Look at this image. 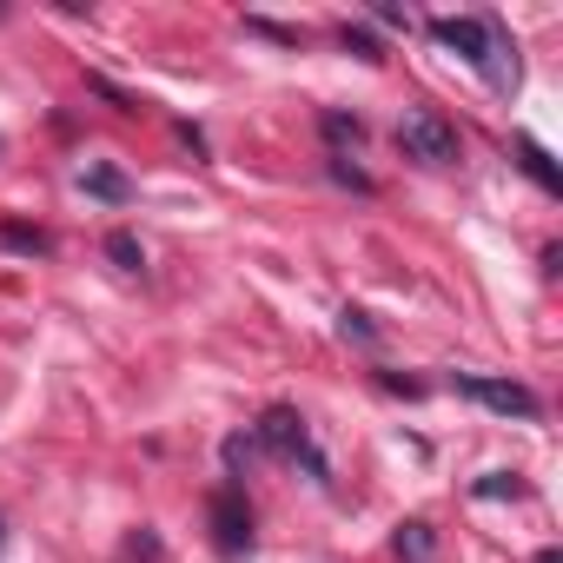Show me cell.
<instances>
[{"label":"cell","instance_id":"1","mask_svg":"<svg viewBox=\"0 0 563 563\" xmlns=\"http://www.w3.org/2000/svg\"><path fill=\"white\" fill-rule=\"evenodd\" d=\"M424 34H431L438 47H451L464 67H477L490 93H510V87H517V60H510V47L497 41L490 21H477V14H438Z\"/></svg>","mask_w":563,"mask_h":563},{"label":"cell","instance_id":"2","mask_svg":"<svg viewBox=\"0 0 563 563\" xmlns=\"http://www.w3.org/2000/svg\"><path fill=\"white\" fill-rule=\"evenodd\" d=\"M252 444H258V451H272L278 464L306 471L312 484H332V464H325V451L312 444V431H306V418H299L292 405H265V411H258V431H252Z\"/></svg>","mask_w":563,"mask_h":563},{"label":"cell","instance_id":"3","mask_svg":"<svg viewBox=\"0 0 563 563\" xmlns=\"http://www.w3.org/2000/svg\"><path fill=\"white\" fill-rule=\"evenodd\" d=\"M398 153L418 159V166H457V159H464V140H457V126H451L444 113L411 107V113L398 120Z\"/></svg>","mask_w":563,"mask_h":563},{"label":"cell","instance_id":"4","mask_svg":"<svg viewBox=\"0 0 563 563\" xmlns=\"http://www.w3.org/2000/svg\"><path fill=\"white\" fill-rule=\"evenodd\" d=\"M451 391H464V398H477L484 411H497V418H543V405H537V391L530 385H517V378H477V372H451Z\"/></svg>","mask_w":563,"mask_h":563},{"label":"cell","instance_id":"5","mask_svg":"<svg viewBox=\"0 0 563 563\" xmlns=\"http://www.w3.org/2000/svg\"><path fill=\"white\" fill-rule=\"evenodd\" d=\"M206 510H212V543H219V556H225V563L252 556V504H245V490H239V484H219Z\"/></svg>","mask_w":563,"mask_h":563},{"label":"cell","instance_id":"6","mask_svg":"<svg viewBox=\"0 0 563 563\" xmlns=\"http://www.w3.org/2000/svg\"><path fill=\"white\" fill-rule=\"evenodd\" d=\"M80 192L87 199H100V206H133V179L120 173V166H107V159H93V166H80Z\"/></svg>","mask_w":563,"mask_h":563},{"label":"cell","instance_id":"7","mask_svg":"<svg viewBox=\"0 0 563 563\" xmlns=\"http://www.w3.org/2000/svg\"><path fill=\"white\" fill-rule=\"evenodd\" d=\"M510 153H517V166H523V173H530L543 192H563V173H556V159H550V153H543L530 133H517V140H510Z\"/></svg>","mask_w":563,"mask_h":563},{"label":"cell","instance_id":"8","mask_svg":"<svg viewBox=\"0 0 563 563\" xmlns=\"http://www.w3.org/2000/svg\"><path fill=\"white\" fill-rule=\"evenodd\" d=\"M319 133L332 140V153H358V146H365V120L345 113V107H325V113H319Z\"/></svg>","mask_w":563,"mask_h":563},{"label":"cell","instance_id":"9","mask_svg":"<svg viewBox=\"0 0 563 563\" xmlns=\"http://www.w3.org/2000/svg\"><path fill=\"white\" fill-rule=\"evenodd\" d=\"M391 550H398L405 563H438V530H431L424 517H411V523H398V537H391Z\"/></svg>","mask_w":563,"mask_h":563},{"label":"cell","instance_id":"10","mask_svg":"<svg viewBox=\"0 0 563 563\" xmlns=\"http://www.w3.org/2000/svg\"><path fill=\"white\" fill-rule=\"evenodd\" d=\"M0 245H8V252H21V258H47V252H54V232H41V225H21V219H0Z\"/></svg>","mask_w":563,"mask_h":563},{"label":"cell","instance_id":"11","mask_svg":"<svg viewBox=\"0 0 563 563\" xmlns=\"http://www.w3.org/2000/svg\"><path fill=\"white\" fill-rule=\"evenodd\" d=\"M471 497H484V504H504V497H530V484H523L517 471H484V477L471 484Z\"/></svg>","mask_w":563,"mask_h":563},{"label":"cell","instance_id":"12","mask_svg":"<svg viewBox=\"0 0 563 563\" xmlns=\"http://www.w3.org/2000/svg\"><path fill=\"white\" fill-rule=\"evenodd\" d=\"M325 173H332V179H339L345 192H378V179H372V173H365V166H358L352 153H332V159H325Z\"/></svg>","mask_w":563,"mask_h":563},{"label":"cell","instance_id":"13","mask_svg":"<svg viewBox=\"0 0 563 563\" xmlns=\"http://www.w3.org/2000/svg\"><path fill=\"white\" fill-rule=\"evenodd\" d=\"M107 258H113L120 272H133V278L146 272V252H140V239H133L126 225H120V232H107Z\"/></svg>","mask_w":563,"mask_h":563},{"label":"cell","instance_id":"14","mask_svg":"<svg viewBox=\"0 0 563 563\" xmlns=\"http://www.w3.org/2000/svg\"><path fill=\"white\" fill-rule=\"evenodd\" d=\"M219 457H225V484H239V477L252 471V457H258V444H252L245 431H232V438L219 444Z\"/></svg>","mask_w":563,"mask_h":563},{"label":"cell","instance_id":"15","mask_svg":"<svg viewBox=\"0 0 563 563\" xmlns=\"http://www.w3.org/2000/svg\"><path fill=\"white\" fill-rule=\"evenodd\" d=\"M87 93H100L113 113H140V93H126V87H113L107 74H87Z\"/></svg>","mask_w":563,"mask_h":563},{"label":"cell","instance_id":"16","mask_svg":"<svg viewBox=\"0 0 563 563\" xmlns=\"http://www.w3.org/2000/svg\"><path fill=\"white\" fill-rule=\"evenodd\" d=\"M339 47H345V54H358V60H372V67H378V60H385V47H378V41H372V34H365V27H352V21H345V27H339Z\"/></svg>","mask_w":563,"mask_h":563},{"label":"cell","instance_id":"17","mask_svg":"<svg viewBox=\"0 0 563 563\" xmlns=\"http://www.w3.org/2000/svg\"><path fill=\"white\" fill-rule=\"evenodd\" d=\"M245 34H258V41H278V47H306V34H299V27H278V21H258V14L245 21Z\"/></svg>","mask_w":563,"mask_h":563},{"label":"cell","instance_id":"18","mask_svg":"<svg viewBox=\"0 0 563 563\" xmlns=\"http://www.w3.org/2000/svg\"><path fill=\"white\" fill-rule=\"evenodd\" d=\"M339 332H345V339H358V345H372V339H378L372 312H358V306H345V312H339Z\"/></svg>","mask_w":563,"mask_h":563},{"label":"cell","instance_id":"19","mask_svg":"<svg viewBox=\"0 0 563 563\" xmlns=\"http://www.w3.org/2000/svg\"><path fill=\"white\" fill-rule=\"evenodd\" d=\"M378 385H385V391H398V398H424V385H418V378H405V372H378Z\"/></svg>","mask_w":563,"mask_h":563},{"label":"cell","instance_id":"20","mask_svg":"<svg viewBox=\"0 0 563 563\" xmlns=\"http://www.w3.org/2000/svg\"><path fill=\"white\" fill-rule=\"evenodd\" d=\"M372 21H378V27H405V34H411V14H405V8H391V0H378Z\"/></svg>","mask_w":563,"mask_h":563},{"label":"cell","instance_id":"21","mask_svg":"<svg viewBox=\"0 0 563 563\" xmlns=\"http://www.w3.org/2000/svg\"><path fill=\"white\" fill-rule=\"evenodd\" d=\"M537 563H563V550H537Z\"/></svg>","mask_w":563,"mask_h":563},{"label":"cell","instance_id":"22","mask_svg":"<svg viewBox=\"0 0 563 563\" xmlns=\"http://www.w3.org/2000/svg\"><path fill=\"white\" fill-rule=\"evenodd\" d=\"M0 543H8V523H0Z\"/></svg>","mask_w":563,"mask_h":563},{"label":"cell","instance_id":"23","mask_svg":"<svg viewBox=\"0 0 563 563\" xmlns=\"http://www.w3.org/2000/svg\"><path fill=\"white\" fill-rule=\"evenodd\" d=\"M0 153H8V140H0Z\"/></svg>","mask_w":563,"mask_h":563}]
</instances>
